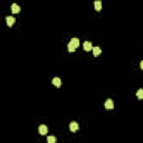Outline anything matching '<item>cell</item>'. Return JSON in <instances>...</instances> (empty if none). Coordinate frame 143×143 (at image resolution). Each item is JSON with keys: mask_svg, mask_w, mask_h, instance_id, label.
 Wrapping results in <instances>:
<instances>
[{"mask_svg": "<svg viewBox=\"0 0 143 143\" xmlns=\"http://www.w3.org/2000/svg\"><path fill=\"white\" fill-rule=\"evenodd\" d=\"M38 131H39V134H40V135H46V134L48 133V127H47V125H45V124H41V125H39Z\"/></svg>", "mask_w": 143, "mask_h": 143, "instance_id": "obj_1", "label": "cell"}, {"mask_svg": "<svg viewBox=\"0 0 143 143\" xmlns=\"http://www.w3.org/2000/svg\"><path fill=\"white\" fill-rule=\"evenodd\" d=\"M78 128H79V126H78V123L77 122H70L69 123V130L72 132H76V131H78Z\"/></svg>", "mask_w": 143, "mask_h": 143, "instance_id": "obj_2", "label": "cell"}, {"mask_svg": "<svg viewBox=\"0 0 143 143\" xmlns=\"http://www.w3.org/2000/svg\"><path fill=\"white\" fill-rule=\"evenodd\" d=\"M83 48H84V50H86V51L92 50V48H93L92 43H91V41H85L84 44H83Z\"/></svg>", "mask_w": 143, "mask_h": 143, "instance_id": "obj_3", "label": "cell"}, {"mask_svg": "<svg viewBox=\"0 0 143 143\" xmlns=\"http://www.w3.org/2000/svg\"><path fill=\"white\" fill-rule=\"evenodd\" d=\"M104 106H105V109H107V110H112V109L114 107V102L112 101L111 98H109V99L106 101V102H105Z\"/></svg>", "mask_w": 143, "mask_h": 143, "instance_id": "obj_4", "label": "cell"}, {"mask_svg": "<svg viewBox=\"0 0 143 143\" xmlns=\"http://www.w3.org/2000/svg\"><path fill=\"white\" fill-rule=\"evenodd\" d=\"M51 83H53V85H55L56 87H61V85H62V80L59 77H54Z\"/></svg>", "mask_w": 143, "mask_h": 143, "instance_id": "obj_5", "label": "cell"}, {"mask_svg": "<svg viewBox=\"0 0 143 143\" xmlns=\"http://www.w3.org/2000/svg\"><path fill=\"white\" fill-rule=\"evenodd\" d=\"M6 21H7V25H8V26L11 27L12 25L15 24V18L11 17V16H7V17H6Z\"/></svg>", "mask_w": 143, "mask_h": 143, "instance_id": "obj_6", "label": "cell"}, {"mask_svg": "<svg viewBox=\"0 0 143 143\" xmlns=\"http://www.w3.org/2000/svg\"><path fill=\"white\" fill-rule=\"evenodd\" d=\"M11 11L14 12V14H18V12L20 11V7L17 5V3H12L11 5Z\"/></svg>", "mask_w": 143, "mask_h": 143, "instance_id": "obj_7", "label": "cell"}, {"mask_svg": "<svg viewBox=\"0 0 143 143\" xmlns=\"http://www.w3.org/2000/svg\"><path fill=\"white\" fill-rule=\"evenodd\" d=\"M92 50H93V55L94 56H99L101 53H102V49L99 48V47H93Z\"/></svg>", "mask_w": 143, "mask_h": 143, "instance_id": "obj_8", "label": "cell"}, {"mask_svg": "<svg viewBox=\"0 0 143 143\" xmlns=\"http://www.w3.org/2000/svg\"><path fill=\"white\" fill-rule=\"evenodd\" d=\"M69 43H70L72 45H73V46L75 47V48H77V47L79 46V40H78L77 38H72V39H70Z\"/></svg>", "mask_w": 143, "mask_h": 143, "instance_id": "obj_9", "label": "cell"}, {"mask_svg": "<svg viewBox=\"0 0 143 143\" xmlns=\"http://www.w3.org/2000/svg\"><path fill=\"white\" fill-rule=\"evenodd\" d=\"M94 6H95V9L97 10V11H101V10H102V2H101V1H95L94 2Z\"/></svg>", "mask_w": 143, "mask_h": 143, "instance_id": "obj_10", "label": "cell"}, {"mask_svg": "<svg viewBox=\"0 0 143 143\" xmlns=\"http://www.w3.org/2000/svg\"><path fill=\"white\" fill-rule=\"evenodd\" d=\"M56 141H57V139L55 138V136H47V143H56Z\"/></svg>", "mask_w": 143, "mask_h": 143, "instance_id": "obj_11", "label": "cell"}, {"mask_svg": "<svg viewBox=\"0 0 143 143\" xmlns=\"http://www.w3.org/2000/svg\"><path fill=\"white\" fill-rule=\"evenodd\" d=\"M67 49H68V51H69V53H73V51H75V47L73 46V45L70 44V43H68V45H67Z\"/></svg>", "mask_w": 143, "mask_h": 143, "instance_id": "obj_12", "label": "cell"}, {"mask_svg": "<svg viewBox=\"0 0 143 143\" xmlns=\"http://www.w3.org/2000/svg\"><path fill=\"white\" fill-rule=\"evenodd\" d=\"M136 96H138L139 99H142L143 98V90H142V88H140V90L138 91V93H136Z\"/></svg>", "mask_w": 143, "mask_h": 143, "instance_id": "obj_13", "label": "cell"}]
</instances>
